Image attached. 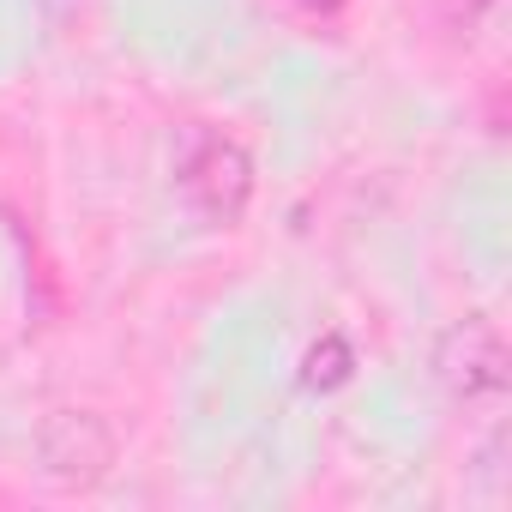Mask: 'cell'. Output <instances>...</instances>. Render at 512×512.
<instances>
[{
	"label": "cell",
	"instance_id": "cell-1",
	"mask_svg": "<svg viewBox=\"0 0 512 512\" xmlns=\"http://www.w3.org/2000/svg\"><path fill=\"white\" fill-rule=\"evenodd\" d=\"M37 452H43V470L55 476V482H97L103 470H109V458H115V434L97 422V416H85V410H61L49 428H43V440H37Z\"/></svg>",
	"mask_w": 512,
	"mask_h": 512
},
{
	"label": "cell",
	"instance_id": "cell-2",
	"mask_svg": "<svg viewBox=\"0 0 512 512\" xmlns=\"http://www.w3.org/2000/svg\"><path fill=\"white\" fill-rule=\"evenodd\" d=\"M440 374L458 398H494L506 386V344L488 320H464L458 332H446L440 350Z\"/></svg>",
	"mask_w": 512,
	"mask_h": 512
},
{
	"label": "cell",
	"instance_id": "cell-3",
	"mask_svg": "<svg viewBox=\"0 0 512 512\" xmlns=\"http://www.w3.org/2000/svg\"><path fill=\"white\" fill-rule=\"evenodd\" d=\"M187 187L205 199V211H217V217H235V205L247 199V157L235 151V145H205V157L187 169Z\"/></svg>",
	"mask_w": 512,
	"mask_h": 512
}]
</instances>
